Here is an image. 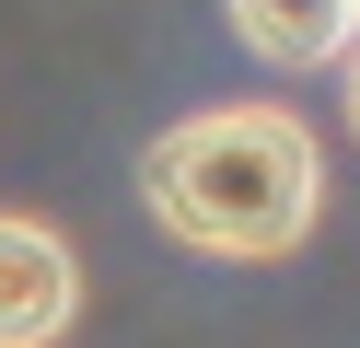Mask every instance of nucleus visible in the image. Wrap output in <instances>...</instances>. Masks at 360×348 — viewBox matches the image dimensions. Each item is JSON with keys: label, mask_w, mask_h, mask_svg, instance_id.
Masks as SVG:
<instances>
[{"label": "nucleus", "mask_w": 360, "mask_h": 348, "mask_svg": "<svg viewBox=\"0 0 360 348\" xmlns=\"http://www.w3.org/2000/svg\"><path fill=\"white\" fill-rule=\"evenodd\" d=\"M140 209L186 255L279 267L326 221V151L290 105H198L140 151Z\"/></svg>", "instance_id": "nucleus-1"}, {"label": "nucleus", "mask_w": 360, "mask_h": 348, "mask_svg": "<svg viewBox=\"0 0 360 348\" xmlns=\"http://www.w3.org/2000/svg\"><path fill=\"white\" fill-rule=\"evenodd\" d=\"M82 325V255L58 221L0 209V348H58Z\"/></svg>", "instance_id": "nucleus-2"}, {"label": "nucleus", "mask_w": 360, "mask_h": 348, "mask_svg": "<svg viewBox=\"0 0 360 348\" xmlns=\"http://www.w3.org/2000/svg\"><path fill=\"white\" fill-rule=\"evenodd\" d=\"M221 12H233L244 58H267V70H337L360 35V0H221Z\"/></svg>", "instance_id": "nucleus-3"}, {"label": "nucleus", "mask_w": 360, "mask_h": 348, "mask_svg": "<svg viewBox=\"0 0 360 348\" xmlns=\"http://www.w3.org/2000/svg\"><path fill=\"white\" fill-rule=\"evenodd\" d=\"M337 105H349V139H360V35H349V58H337Z\"/></svg>", "instance_id": "nucleus-4"}]
</instances>
